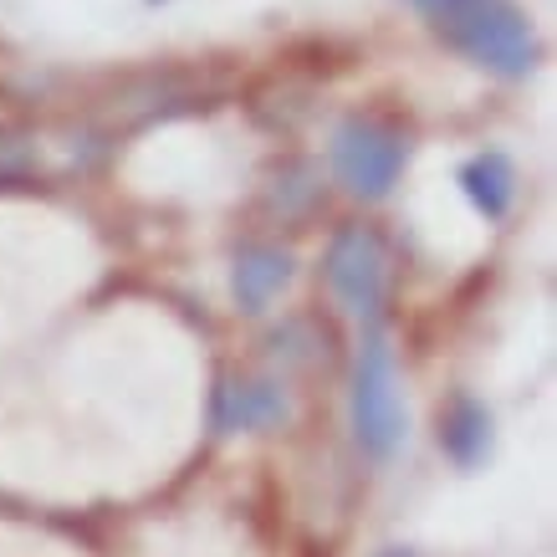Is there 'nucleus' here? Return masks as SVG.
<instances>
[{
	"label": "nucleus",
	"instance_id": "f257e3e1",
	"mask_svg": "<svg viewBox=\"0 0 557 557\" xmlns=\"http://www.w3.org/2000/svg\"><path fill=\"white\" fill-rule=\"evenodd\" d=\"M414 5L481 67L502 77H522L537 67V36L511 0H414Z\"/></svg>",
	"mask_w": 557,
	"mask_h": 557
},
{
	"label": "nucleus",
	"instance_id": "39448f33",
	"mask_svg": "<svg viewBox=\"0 0 557 557\" xmlns=\"http://www.w3.org/2000/svg\"><path fill=\"white\" fill-rule=\"evenodd\" d=\"M292 414L287 394L276 384H225L215 394V424L220 430H271Z\"/></svg>",
	"mask_w": 557,
	"mask_h": 557
},
{
	"label": "nucleus",
	"instance_id": "423d86ee",
	"mask_svg": "<svg viewBox=\"0 0 557 557\" xmlns=\"http://www.w3.org/2000/svg\"><path fill=\"white\" fill-rule=\"evenodd\" d=\"M460 189H466V200L481 210L486 220H502L517 200V170H511L507 153H475L471 164L460 170Z\"/></svg>",
	"mask_w": 557,
	"mask_h": 557
},
{
	"label": "nucleus",
	"instance_id": "f03ea898",
	"mask_svg": "<svg viewBox=\"0 0 557 557\" xmlns=\"http://www.w3.org/2000/svg\"><path fill=\"white\" fill-rule=\"evenodd\" d=\"M354 435L363 445V456L388 460L405 440V399H399V373H394V354L388 343L373 333L358 354L354 369Z\"/></svg>",
	"mask_w": 557,
	"mask_h": 557
},
{
	"label": "nucleus",
	"instance_id": "6e6552de",
	"mask_svg": "<svg viewBox=\"0 0 557 557\" xmlns=\"http://www.w3.org/2000/svg\"><path fill=\"white\" fill-rule=\"evenodd\" d=\"M440 445H445V456L456 460V466H475V460L486 456V445H491L486 405H475V399H456L450 414L440 420Z\"/></svg>",
	"mask_w": 557,
	"mask_h": 557
},
{
	"label": "nucleus",
	"instance_id": "1a4fd4ad",
	"mask_svg": "<svg viewBox=\"0 0 557 557\" xmlns=\"http://www.w3.org/2000/svg\"><path fill=\"white\" fill-rule=\"evenodd\" d=\"M384 557H414V553H409V547H388Z\"/></svg>",
	"mask_w": 557,
	"mask_h": 557
},
{
	"label": "nucleus",
	"instance_id": "7ed1b4c3",
	"mask_svg": "<svg viewBox=\"0 0 557 557\" xmlns=\"http://www.w3.org/2000/svg\"><path fill=\"white\" fill-rule=\"evenodd\" d=\"M405 153L409 144L394 128L384 123H369V119H348L333 134V170L338 180L354 195L363 200H384L388 189L399 185V174H405Z\"/></svg>",
	"mask_w": 557,
	"mask_h": 557
},
{
	"label": "nucleus",
	"instance_id": "20e7f679",
	"mask_svg": "<svg viewBox=\"0 0 557 557\" xmlns=\"http://www.w3.org/2000/svg\"><path fill=\"white\" fill-rule=\"evenodd\" d=\"M327 282L338 292V302L358 318H379L388 292V251L379 231L369 225H348L327 246Z\"/></svg>",
	"mask_w": 557,
	"mask_h": 557
},
{
	"label": "nucleus",
	"instance_id": "0eeeda50",
	"mask_svg": "<svg viewBox=\"0 0 557 557\" xmlns=\"http://www.w3.org/2000/svg\"><path fill=\"white\" fill-rule=\"evenodd\" d=\"M292 282V256L287 251H271V246H256L236 261V297L246 312H261L271 307V297Z\"/></svg>",
	"mask_w": 557,
	"mask_h": 557
}]
</instances>
